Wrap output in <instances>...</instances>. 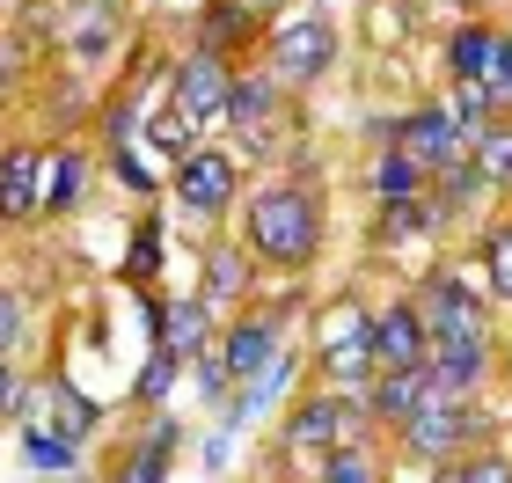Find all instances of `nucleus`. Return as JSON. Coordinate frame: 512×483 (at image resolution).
Masks as SVG:
<instances>
[{"instance_id": "6", "label": "nucleus", "mask_w": 512, "mask_h": 483, "mask_svg": "<svg viewBox=\"0 0 512 483\" xmlns=\"http://www.w3.org/2000/svg\"><path fill=\"white\" fill-rule=\"evenodd\" d=\"M15 410H22V425H44V432H59L66 447H81L88 432L103 425V403L96 396H74L59 374H37V381H22L15 388Z\"/></svg>"}, {"instance_id": "35", "label": "nucleus", "mask_w": 512, "mask_h": 483, "mask_svg": "<svg viewBox=\"0 0 512 483\" xmlns=\"http://www.w3.org/2000/svg\"><path fill=\"white\" fill-rule=\"evenodd\" d=\"M249 8H256V15H271V8H286V0H249Z\"/></svg>"}, {"instance_id": "1", "label": "nucleus", "mask_w": 512, "mask_h": 483, "mask_svg": "<svg viewBox=\"0 0 512 483\" xmlns=\"http://www.w3.org/2000/svg\"><path fill=\"white\" fill-rule=\"evenodd\" d=\"M322 235H330L322 191L300 183V176H278V183H264V191L242 198V249L256 264L286 271V279H300V271L322 257Z\"/></svg>"}, {"instance_id": "24", "label": "nucleus", "mask_w": 512, "mask_h": 483, "mask_svg": "<svg viewBox=\"0 0 512 483\" xmlns=\"http://www.w3.org/2000/svg\"><path fill=\"white\" fill-rule=\"evenodd\" d=\"M366 322H374V308H366V301H337L330 315L315 322V344H322V352H330V344H359Z\"/></svg>"}, {"instance_id": "10", "label": "nucleus", "mask_w": 512, "mask_h": 483, "mask_svg": "<svg viewBox=\"0 0 512 483\" xmlns=\"http://www.w3.org/2000/svg\"><path fill=\"white\" fill-rule=\"evenodd\" d=\"M366 344H374L381 374H395V366H425L432 330H425V315H417V301H388V308H374V322H366Z\"/></svg>"}, {"instance_id": "14", "label": "nucleus", "mask_w": 512, "mask_h": 483, "mask_svg": "<svg viewBox=\"0 0 512 483\" xmlns=\"http://www.w3.org/2000/svg\"><path fill=\"white\" fill-rule=\"evenodd\" d=\"M154 330H161V352L191 366L198 352H213V308L198 301V293H183V301H154Z\"/></svg>"}, {"instance_id": "21", "label": "nucleus", "mask_w": 512, "mask_h": 483, "mask_svg": "<svg viewBox=\"0 0 512 483\" xmlns=\"http://www.w3.org/2000/svg\"><path fill=\"white\" fill-rule=\"evenodd\" d=\"M491 44H498L491 22H461V30L447 37V66H454V81H483V66H491Z\"/></svg>"}, {"instance_id": "23", "label": "nucleus", "mask_w": 512, "mask_h": 483, "mask_svg": "<svg viewBox=\"0 0 512 483\" xmlns=\"http://www.w3.org/2000/svg\"><path fill=\"white\" fill-rule=\"evenodd\" d=\"M22 462L44 469V476H66V469L81 462V447H66L59 432H44V425H22Z\"/></svg>"}, {"instance_id": "39", "label": "nucleus", "mask_w": 512, "mask_h": 483, "mask_svg": "<svg viewBox=\"0 0 512 483\" xmlns=\"http://www.w3.org/2000/svg\"><path fill=\"white\" fill-rule=\"evenodd\" d=\"M505 37H512V30H505Z\"/></svg>"}, {"instance_id": "27", "label": "nucleus", "mask_w": 512, "mask_h": 483, "mask_svg": "<svg viewBox=\"0 0 512 483\" xmlns=\"http://www.w3.org/2000/svg\"><path fill=\"white\" fill-rule=\"evenodd\" d=\"M176 374H183V359H169V352L154 344V359H147V374L132 381V396H139V403H161V396L176 388Z\"/></svg>"}, {"instance_id": "36", "label": "nucleus", "mask_w": 512, "mask_h": 483, "mask_svg": "<svg viewBox=\"0 0 512 483\" xmlns=\"http://www.w3.org/2000/svg\"><path fill=\"white\" fill-rule=\"evenodd\" d=\"M505 381H512V352H505Z\"/></svg>"}, {"instance_id": "12", "label": "nucleus", "mask_w": 512, "mask_h": 483, "mask_svg": "<svg viewBox=\"0 0 512 483\" xmlns=\"http://www.w3.org/2000/svg\"><path fill=\"white\" fill-rule=\"evenodd\" d=\"M249 279H256V257L242 249V235L235 242H205V257H198V301L205 308H235V301H249Z\"/></svg>"}, {"instance_id": "20", "label": "nucleus", "mask_w": 512, "mask_h": 483, "mask_svg": "<svg viewBox=\"0 0 512 483\" xmlns=\"http://www.w3.org/2000/svg\"><path fill=\"white\" fill-rule=\"evenodd\" d=\"M315 483H388V469H381V454L366 440H352V447H337V454L315 462Z\"/></svg>"}, {"instance_id": "17", "label": "nucleus", "mask_w": 512, "mask_h": 483, "mask_svg": "<svg viewBox=\"0 0 512 483\" xmlns=\"http://www.w3.org/2000/svg\"><path fill=\"white\" fill-rule=\"evenodd\" d=\"M439 220H447V205H439V198H425V191H417V198H395V205H381L374 242H381V249H403L410 235H432Z\"/></svg>"}, {"instance_id": "25", "label": "nucleus", "mask_w": 512, "mask_h": 483, "mask_svg": "<svg viewBox=\"0 0 512 483\" xmlns=\"http://www.w3.org/2000/svg\"><path fill=\"white\" fill-rule=\"evenodd\" d=\"M476 257H483V279H491V293H498V301H512V220H498L491 235H483Z\"/></svg>"}, {"instance_id": "3", "label": "nucleus", "mask_w": 512, "mask_h": 483, "mask_svg": "<svg viewBox=\"0 0 512 483\" xmlns=\"http://www.w3.org/2000/svg\"><path fill=\"white\" fill-rule=\"evenodd\" d=\"M395 440H403L410 462H454V454H469V447L491 440V418L476 410V396H432Z\"/></svg>"}, {"instance_id": "33", "label": "nucleus", "mask_w": 512, "mask_h": 483, "mask_svg": "<svg viewBox=\"0 0 512 483\" xmlns=\"http://www.w3.org/2000/svg\"><path fill=\"white\" fill-rule=\"evenodd\" d=\"M118 176L132 183V191H139V198H147V191H154V176H147V161H132V154H118Z\"/></svg>"}, {"instance_id": "28", "label": "nucleus", "mask_w": 512, "mask_h": 483, "mask_svg": "<svg viewBox=\"0 0 512 483\" xmlns=\"http://www.w3.org/2000/svg\"><path fill=\"white\" fill-rule=\"evenodd\" d=\"M483 88H491V103L498 110H512V37L498 30V44H491V66H483Z\"/></svg>"}, {"instance_id": "38", "label": "nucleus", "mask_w": 512, "mask_h": 483, "mask_svg": "<svg viewBox=\"0 0 512 483\" xmlns=\"http://www.w3.org/2000/svg\"><path fill=\"white\" fill-rule=\"evenodd\" d=\"M505 183H512V176H505Z\"/></svg>"}, {"instance_id": "29", "label": "nucleus", "mask_w": 512, "mask_h": 483, "mask_svg": "<svg viewBox=\"0 0 512 483\" xmlns=\"http://www.w3.org/2000/svg\"><path fill=\"white\" fill-rule=\"evenodd\" d=\"M161 476H169V454L139 447V454H125V462H118V476H110V483H161Z\"/></svg>"}, {"instance_id": "4", "label": "nucleus", "mask_w": 512, "mask_h": 483, "mask_svg": "<svg viewBox=\"0 0 512 483\" xmlns=\"http://www.w3.org/2000/svg\"><path fill=\"white\" fill-rule=\"evenodd\" d=\"M366 440V403L359 396H337V388H322V396H300L286 410V454H337V447H352Z\"/></svg>"}, {"instance_id": "30", "label": "nucleus", "mask_w": 512, "mask_h": 483, "mask_svg": "<svg viewBox=\"0 0 512 483\" xmlns=\"http://www.w3.org/2000/svg\"><path fill=\"white\" fill-rule=\"evenodd\" d=\"M132 279H154V271H161V227H147V235H139V249H132Z\"/></svg>"}, {"instance_id": "32", "label": "nucleus", "mask_w": 512, "mask_h": 483, "mask_svg": "<svg viewBox=\"0 0 512 483\" xmlns=\"http://www.w3.org/2000/svg\"><path fill=\"white\" fill-rule=\"evenodd\" d=\"M15 66H22V44H15V30H0V88L15 81Z\"/></svg>"}, {"instance_id": "18", "label": "nucleus", "mask_w": 512, "mask_h": 483, "mask_svg": "<svg viewBox=\"0 0 512 483\" xmlns=\"http://www.w3.org/2000/svg\"><path fill=\"white\" fill-rule=\"evenodd\" d=\"M81 191H88V154L81 147L44 154V213H74Z\"/></svg>"}, {"instance_id": "31", "label": "nucleus", "mask_w": 512, "mask_h": 483, "mask_svg": "<svg viewBox=\"0 0 512 483\" xmlns=\"http://www.w3.org/2000/svg\"><path fill=\"white\" fill-rule=\"evenodd\" d=\"M15 337H22V301H15L8 286H0V352H8Z\"/></svg>"}, {"instance_id": "26", "label": "nucleus", "mask_w": 512, "mask_h": 483, "mask_svg": "<svg viewBox=\"0 0 512 483\" xmlns=\"http://www.w3.org/2000/svg\"><path fill=\"white\" fill-rule=\"evenodd\" d=\"M447 469V483H512V462L491 447H469V454H454V462H439Z\"/></svg>"}, {"instance_id": "34", "label": "nucleus", "mask_w": 512, "mask_h": 483, "mask_svg": "<svg viewBox=\"0 0 512 483\" xmlns=\"http://www.w3.org/2000/svg\"><path fill=\"white\" fill-rule=\"evenodd\" d=\"M15 388H22V381H15V366L0 359V410H15Z\"/></svg>"}, {"instance_id": "19", "label": "nucleus", "mask_w": 512, "mask_h": 483, "mask_svg": "<svg viewBox=\"0 0 512 483\" xmlns=\"http://www.w3.org/2000/svg\"><path fill=\"white\" fill-rule=\"evenodd\" d=\"M256 15L249 0H213V8H205V22H198V44L205 52H227V44H242V37H256Z\"/></svg>"}, {"instance_id": "15", "label": "nucleus", "mask_w": 512, "mask_h": 483, "mask_svg": "<svg viewBox=\"0 0 512 483\" xmlns=\"http://www.w3.org/2000/svg\"><path fill=\"white\" fill-rule=\"evenodd\" d=\"M44 213V154L37 147H0V220L22 227Z\"/></svg>"}, {"instance_id": "37", "label": "nucleus", "mask_w": 512, "mask_h": 483, "mask_svg": "<svg viewBox=\"0 0 512 483\" xmlns=\"http://www.w3.org/2000/svg\"><path fill=\"white\" fill-rule=\"evenodd\" d=\"M432 483H447V469H439V476H432Z\"/></svg>"}, {"instance_id": "11", "label": "nucleus", "mask_w": 512, "mask_h": 483, "mask_svg": "<svg viewBox=\"0 0 512 483\" xmlns=\"http://www.w3.org/2000/svg\"><path fill=\"white\" fill-rule=\"evenodd\" d=\"M432 396H439V388H432V366H395V374H374V388H366L359 403H366V418H374V425L403 432Z\"/></svg>"}, {"instance_id": "22", "label": "nucleus", "mask_w": 512, "mask_h": 483, "mask_svg": "<svg viewBox=\"0 0 512 483\" xmlns=\"http://www.w3.org/2000/svg\"><path fill=\"white\" fill-rule=\"evenodd\" d=\"M425 183H432V176H425V161H410L403 147H388V154L374 161V198H381V205H395V198H417Z\"/></svg>"}, {"instance_id": "7", "label": "nucleus", "mask_w": 512, "mask_h": 483, "mask_svg": "<svg viewBox=\"0 0 512 483\" xmlns=\"http://www.w3.org/2000/svg\"><path fill=\"white\" fill-rule=\"evenodd\" d=\"M176 198H183V213H198V220H220L227 205H242V169H235V154L191 147V154L176 161Z\"/></svg>"}, {"instance_id": "5", "label": "nucleus", "mask_w": 512, "mask_h": 483, "mask_svg": "<svg viewBox=\"0 0 512 483\" xmlns=\"http://www.w3.org/2000/svg\"><path fill=\"white\" fill-rule=\"evenodd\" d=\"M227 88H235V74H227V52H198L191 59H176V74H169V118L183 125H220L227 118Z\"/></svg>"}, {"instance_id": "16", "label": "nucleus", "mask_w": 512, "mask_h": 483, "mask_svg": "<svg viewBox=\"0 0 512 483\" xmlns=\"http://www.w3.org/2000/svg\"><path fill=\"white\" fill-rule=\"evenodd\" d=\"M278 103H286V88L271 74H235V88H227V125H235L249 147H264L271 125H278Z\"/></svg>"}, {"instance_id": "2", "label": "nucleus", "mask_w": 512, "mask_h": 483, "mask_svg": "<svg viewBox=\"0 0 512 483\" xmlns=\"http://www.w3.org/2000/svg\"><path fill=\"white\" fill-rule=\"evenodd\" d=\"M337 66V22L322 15V8H300V15H286L271 30V52H264V74L286 88H315L322 74H330Z\"/></svg>"}, {"instance_id": "9", "label": "nucleus", "mask_w": 512, "mask_h": 483, "mask_svg": "<svg viewBox=\"0 0 512 483\" xmlns=\"http://www.w3.org/2000/svg\"><path fill=\"white\" fill-rule=\"evenodd\" d=\"M395 147H403L410 161H425V176H439V169L461 161V154H476L447 103H425V110H410V118H395Z\"/></svg>"}, {"instance_id": "8", "label": "nucleus", "mask_w": 512, "mask_h": 483, "mask_svg": "<svg viewBox=\"0 0 512 483\" xmlns=\"http://www.w3.org/2000/svg\"><path fill=\"white\" fill-rule=\"evenodd\" d=\"M410 301H417L432 337H491V301H483L469 279H454V271H439V279L425 293H410Z\"/></svg>"}, {"instance_id": "13", "label": "nucleus", "mask_w": 512, "mask_h": 483, "mask_svg": "<svg viewBox=\"0 0 512 483\" xmlns=\"http://www.w3.org/2000/svg\"><path fill=\"white\" fill-rule=\"evenodd\" d=\"M432 388L439 396H476L483 374H491V337H432Z\"/></svg>"}]
</instances>
